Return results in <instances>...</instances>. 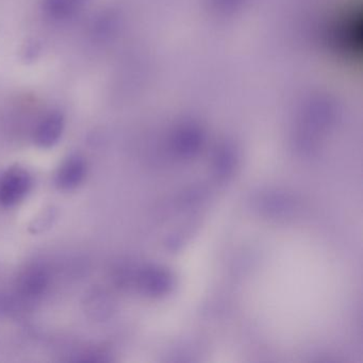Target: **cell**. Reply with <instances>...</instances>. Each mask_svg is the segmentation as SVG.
<instances>
[{
    "mask_svg": "<svg viewBox=\"0 0 363 363\" xmlns=\"http://www.w3.org/2000/svg\"><path fill=\"white\" fill-rule=\"evenodd\" d=\"M33 188V178L23 169H11L0 176V206L12 208L26 199Z\"/></svg>",
    "mask_w": 363,
    "mask_h": 363,
    "instance_id": "obj_1",
    "label": "cell"
},
{
    "mask_svg": "<svg viewBox=\"0 0 363 363\" xmlns=\"http://www.w3.org/2000/svg\"><path fill=\"white\" fill-rule=\"evenodd\" d=\"M65 125V116L60 111H50L35 127L33 133L35 143L41 148L56 145L62 137Z\"/></svg>",
    "mask_w": 363,
    "mask_h": 363,
    "instance_id": "obj_2",
    "label": "cell"
},
{
    "mask_svg": "<svg viewBox=\"0 0 363 363\" xmlns=\"http://www.w3.org/2000/svg\"><path fill=\"white\" fill-rule=\"evenodd\" d=\"M82 0H42L44 18L54 24H67L75 20L82 11Z\"/></svg>",
    "mask_w": 363,
    "mask_h": 363,
    "instance_id": "obj_3",
    "label": "cell"
},
{
    "mask_svg": "<svg viewBox=\"0 0 363 363\" xmlns=\"http://www.w3.org/2000/svg\"><path fill=\"white\" fill-rule=\"evenodd\" d=\"M86 175V164L84 158L72 156L59 167L55 178L56 186L61 190L69 191L79 186Z\"/></svg>",
    "mask_w": 363,
    "mask_h": 363,
    "instance_id": "obj_4",
    "label": "cell"
},
{
    "mask_svg": "<svg viewBox=\"0 0 363 363\" xmlns=\"http://www.w3.org/2000/svg\"><path fill=\"white\" fill-rule=\"evenodd\" d=\"M90 37L96 43H103L113 37L118 28L116 16L112 12L103 11L97 13L90 23Z\"/></svg>",
    "mask_w": 363,
    "mask_h": 363,
    "instance_id": "obj_5",
    "label": "cell"
},
{
    "mask_svg": "<svg viewBox=\"0 0 363 363\" xmlns=\"http://www.w3.org/2000/svg\"><path fill=\"white\" fill-rule=\"evenodd\" d=\"M41 52V46L37 41H29L23 50V58L25 61H35Z\"/></svg>",
    "mask_w": 363,
    "mask_h": 363,
    "instance_id": "obj_6",
    "label": "cell"
},
{
    "mask_svg": "<svg viewBox=\"0 0 363 363\" xmlns=\"http://www.w3.org/2000/svg\"><path fill=\"white\" fill-rule=\"evenodd\" d=\"M45 286V278L43 279V276L39 275V274H33L29 279L28 289L31 292L35 293L40 292Z\"/></svg>",
    "mask_w": 363,
    "mask_h": 363,
    "instance_id": "obj_7",
    "label": "cell"
},
{
    "mask_svg": "<svg viewBox=\"0 0 363 363\" xmlns=\"http://www.w3.org/2000/svg\"><path fill=\"white\" fill-rule=\"evenodd\" d=\"M82 1H84V4H86V1H88V0H82Z\"/></svg>",
    "mask_w": 363,
    "mask_h": 363,
    "instance_id": "obj_8",
    "label": "cell"
}]
</instances>
